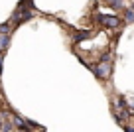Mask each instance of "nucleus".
Here are the masks:
<instances>
[{"label": "nucleus", "mask_w": 134, "mask_h": 132, "mask_svg": "<svg viewBox=\"0 0 134 132\" xmlns=\"http://www.w3.org/2000/svg\"><path fill=\"white\" fill-rule=\"evenodd\" d=\"M32 18V8H30V0H24V2H20L16 8V12H14L12 16V22L14 24H22V22L30 20Z\"/></svg>", "instance_id": "nucleus-1"}, {"label": "nucleus", "mask_w": 134, "mask_h": 132, "mask_svg": "<svg viewBox=\"0 0 134 132\" xmlns=\"http://www.w3.org/2000/svg\"><path fill=\"white\" fill-rule=\"evenodd\" d=\"M97 20L105 28H120V20L116 16H105V14H97Z\"/></svg>", "instance_id": "nucleus-2"}, {"label": "nucleus", "mask_w": 134, "mask_h": 132, "mask_svg": "<svg viewBox=\"0 0 134 132\" xmlns=\"http://www.w3.org/2000/svg\"><path fill=\"white\" fill-rule=\"evenodd\" d=\"M93 71H95V75L99 79H109V75H110V65H109V61H103V63H99L97 67H93Z\"/></svg>", "instance_id": "nucleus-3"}, {"label": "nucleus", "mask_w": 134, "mask_h": 132, "mask_svg": "<svg viewBox=\"0 0 134 132\" xmlns=\"http://www.w3.org/2000/svg\"><path fill=\"white\" fill-rule=\"evenodd\" d=\"M14 126H18V128H22V130H30V126L24 122V120L20 118V116H14Z\"/></svg>", "instance_id": "nucleus-4"}, {"label": "nucleus", "mask_w": 134, "mask_h": 132, "mask_svg": "<svg viewBox=\"0 0 134 132\" xmlns=\"http://www.w3.org/2000/svg\"><path fill=\"white\" fill-rule=\"evenodd\" d=\"M8 43H10V37H8V34H4V36L0 37V47H2V50H6V47H8Z\"/></svg>", "instance_id": "nucleus-5"}, {"label": "nucleus", "mask_w": 134, "mask_h": 132, "mask_svg": "<svg viewBox=\"0 0 134 132\" xmlns=\"http://www.w3.org/2000/svg\"><path fill=\"white\" fill-rule=\"evenodd\" d=\"M107 2H109L113 8H120V6H122V0H107Z\"/></svg>", "instance_id": "nucleus-6"}, {"label": "nucleus", "mask_w": 134, "mask_h": 132, "mask_svg": "<svg viewBox=\"0 0 134 132\" xmlns=\"http://www.w3.org/2000/svg\"><path fill=\"white\" fill-rule=\"evenodd\" d=\"M124 18H126V22H134V12H132V10H126Z\"/></svg>", "instance_id": "nucleus-7"}, {"label": "nucleus", "mask_w": 134, "mask_h": 132, "mask_svg": "<svg viewBox=\"0 0 134 132\" xmlns=\"http://www.w3.org/2000/svg\"><path fill=\"white\" fill-rule=\"evenodd\" d=\"M89 36H91L89 32H81V34H77V37H75V40H77V41H79V40H87Z\"/></svg>", "instance_id": "nucleus-8"}, {"label": "nucleus", "mask_w": 134, "mask_h": 132, "mask_svg": "<svg viewBox=\"0 0 134 132\" xmlns=\"http://www.w3.org/2000/svg\"><path fill=\"white\" fill-rule=\"evenodd\" d=\"M8 32H10V26H8V24L0 26V34H2V36H4V34H8Z\"/></svg>", "instance_id": "nucleus-9"}, {"label": "nucleus", "mask_w": 134, "mask_h": 132, "mask_svg": "<svg viewBox=\"0 0 134 132\" xmlns=\"http://www.w3.org/2000/svg\"><path fill=\"white\" fill-rule=\"evenodd\" d=\"M0 69H2V57H0Z\"/></svg>", "instance_id": "nucleus-10"}, {"label": "nucleus", "mask_w": 134, "mask_h": 132, "mask_svg": "<svg viewBox=\"0 0 134 132\" xmlns=\"http://www.w3.org/2000/svg\"><path fill=\"white\" fill-rule=\"evenodd\" d=\"M0 51H2V47H0Z\"/></svg>", "instance_id": "nucleus-11"}]
</instances>
